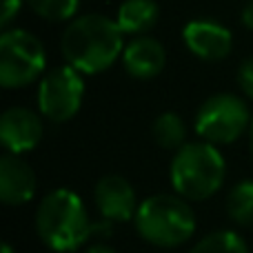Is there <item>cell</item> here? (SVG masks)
Here are the masks:
<instances>
[{"instance_id": "cell-1", "label": "cell", "mask_w": 253, "mask_h": 253, "mask_svg": "<svg viewBox=\"0 0 253 253\" xmlns=\"http://www.w3.org/2000/svg\"><path fill=\"white\" fill-rule=\"evenodd\" d=\"M125 34L118 22L102 13H84L67 25L60 47L67 65L83 76L107 71L125 51Z\"/></svg>"}, {"instance_id": "cell-2", "label": "cell", "mask_w": 253, "mask_h": 253, "mask_svg": "<svg viewBox=\"0 0 253 253\" xmlns=\"http://www.w3.org/2000/svg\"><path fill=\"white\" fill-rule=\"evenodd\" d=\"M36 231L51 251H76L93 236V222L78 193L56 189L40 200L36 209Z\"/></svg>"}, {"instance_id": "cell-3", "label": "cell", "mask_w": 253, "mask_h": 253, "mask_svg": "<svg viewBox=\"0 0 253 253\" xmlns=\"http://www.w3.org/2000/svg\"><path fill=\"white\" fill-rule=\"evenodd\" d=\"M133 224L149 245L175 249L193 236L196 213L178 193H156L140 202Z\"/></svg>"}, {"instance_id": "cell-4", "label": "cell", "mask_w": 253, "mask_h": 253, "mask_svg": "<svg viewBox=\"0 0 253 253\" xmlns=\"http://www.w3.org/2000/svg\"><path fill=\"white\" fill-rule=\"evenodd\" d=\"M171 187L184 200H207L224 182L227 162L215 144L207 142H187L175 151L171 160Z\"/></svg>"}, {"instance_id": "cell-5", "label": "cell", "mask_w": 253, "mask_h": 253, "mask_svg": "<svg viewBox=\"0 0 253 253\" xmlns=\"http://www.w3.org/2000/svg\"><path fill=\"white\" fill-rule=\"evenodd\" d=\"M44 47L27 29H4L0 36V84L22 89L44 74Z\"/></svg>"}, {"instance_id": "cell-6", "label": "cell", "mask_w": 253, "mask_h": 253, "mask_svg": "<svg viewBox=\"0 0 253 253\" xmlns=\"http://www.w3.org/2000/svg\"><path fill=\"white\" fill-rule=\"evenodd\" d=\"M249 107L233 93H215L200 105L196 114V131L211 144H231L251 126Z\"/></svg>"}, {"instance_id": "cell-7", "label": "cell", "mask_w": 253, "mask_h": 253, "mask_svg": "<svg viewBox=\"0 0 253 253\" xmlns=\"http://www.w3.org/2000/svg\"><path fill=\"white\" fill-rule=\"evenodd\" d=\"M84 80L78 69L62 65L47 71L38 84V109L51 123H67L83 107Z\"/></svg>"}, {"instance_id": "cell-8", "label": "cell", "mask_w": 253, "mask_h": 253, "mask_svg": "<svg viewBox=\"0 0 253 253\" xmlns=\"http://www.w3.org/2000/svg\"><path fill=\"white\" fill-rule=\"evenodd\" d=\"M184 47L196 58L207 62H218L231 53L233 36L224 25L213 20H191L182 29Z\"/></svg>"}, {"instance_id": "cell-9", "label": "cell", "mask_w": 253, "mask_h": 253, "mask_svg": "<svg viewBox=\"0 0 253 253\" xmlns=\"http://www.w3.org/2000/svg\"><path fill=\"white\" fill-rule=\"evenodd\" d=\"M93 200H96L102 220H111L114 224L133 220L135 211L140 207L133 187L123 175H105V178L98 180Z\"/></svg>"}, {"instance_id": "cell-10", "label": "cell", "mask_w": 253, "mask_h": 253, "mask_svg": "<svg viewBox=\"0 0 253 253\" xmlns=\"http://www.w3.org/2000/svg\"><path fill=\"white\" fill-rule=\"evenodd\" d=\"M42 138V120L27 107H11L0 118V142L9 153H27Z\"/></svg>"}, {"instance_id": "cell-11", "label": "cell", "mask_w": 253, "mask_h": 253, "mask_svg": "<svg viewBox=\"0 0 253 253\" xmlns=\"http://www.w3.org/2000/svg\"><path fill=\"white\" fill-rule=\"evenodd\" d=\"M38 180L36 173L20 156L4 153L0 158V200L9 207H20L36 196Z\"/></svg>"}, {"instance_id": "cell-12", "label": "cell", "mask_w": 253, "mask_h": 253, "mask_svg": "<svg viewBox=\"0 0 253 253\" xmlns=\"http://www.w3.org/2000/svg\"><path fill=\"white\" fill-rule=\"evenodd\" d=\"M167 53L160 40L153 36H135L123 51V65L126 74L138 80H151L165 69Z\"/></svg>"}, {"instance_id": "cell-13", "label": "cell", "mask_w": 253, "mask_h": 253, "mask_svg": "<svg viewBox=\"0 0 253 253\" xmlns=\"http://www.w3.org/2000/svg\"><path fill=\"white\" fill-rule=\"evenodd\" d=\"M160 18V7L156 0H125L118 7L116 22L123 29V34L142 36L149 29H153Z\"/></svg>"}, {"instance_id": "cell-14", "label": "cell", "mask_w": 253, "mask_h": 253, "mask_svg": "<svg viewBox=\"0 0 253 253\" xmlns=\"http://www.w3.org/2000/svg\"><path fill=\"white\" fill-rule=\"evenodd\" d=\"M151 135L156 140L158 147L162 149H180L187 138V126H184L182 118L173 111H165L153 120Z\"/></svg>"}, {"instance_id": "cell-15", "label": "cell", "mask_w": 253, "mask_h": 253, "mask_svg": "<svg viewBox=\"0 0 253 253\" xmlns=\"http://www.w3.org/2000/svg\"><path fill=\"white\" fill-rule=\"evenodd\" d=\"M227 213L236 224L253 227V180H242L229 191Z\"/></svg>"}, {"instance_id": "cell-16", "label": "cell", "mask_w": 253, "mask_h": 253, "mask_svg": "<svg viewBox=\"0 0 253 253\" xmlns=\"http://www.w3.org/2000/svg\"><path fill=\"white\" fill-rule=\"evenodd\" d=\"M189 253H249V247L236 231L222 229L200 238Z\"/></svg>"}, {"instance_id": "cell-17", "label": "cell", "mask_w": 253, "mask_h": 253, "mask_svg": "<svg viewBox=\"0 0 253 253\" xmlns=\"http://www.w3.org/2000/svg\"><path fill=\"white\" fill-rule=\"evenodd\" d=\"M27 4L42 20L65 22V20H71V16H76L80 0H27Z\"/></svg>"}, {"instance_id": "cell-18", "label": "cell", "mask_w": 253, "mask_h": 253, "mask_svg": "<svg viewBox=\"0 0 253 253\" xmlns=\"http://www.w3.org/2000/svg\"><path fill=\"white\" fill-rule=\"evenodd\" d=\"M238 84H240L242 93L253 100V58L242 60V65L238 67Z\"/></svg>"}, {"instance_id": "cell-19", "label": "cell", "mask_w": 253, "mask_h": 253, "mask_svg": "<svg viewBox=\"0 0 253 253\" xmlns=\"http://www.w3.org/2000/svg\"><path fill=\"white\" fill-rule=\"evenodd\" d=\"M20 4H22V0H2V16H0V25L7 27L9 22L18 16Z\"/></svg>"}, {"instance_id": "cell-20", "label": "cell", "mask_w": 253, "mask_h": 253, "mask_svg": "<svg viewBox=\"0 0 253 253\" xmlns=\"http://www.w3.org/2000/svg\"><path fill=\"white\" fill-rule=\"evenodd\" d=\"M242 25L247 27V29L253 31V0H249V2L242 7Z\"/></svg>"}, {"instance_id": "cell-21", "label": "cell", "mask_w": 253, "mask_h": 253, "mask_svg": "<svg viewBox=\"0 0 253 253\" xmlns=\"http://www.w3.org/2000/svg\"><path fill=\"white\" fill-rule=\"evenodd\" d=\"M84 253H118V251L111 249V247L105 245V242H96V245H91Z\"/></svg>"}, {"instance_id": "cell-22", "label": "cell", "mask_w": 253, "mask_h": 253, "mask_svg": "<svg viewBox=\"0 0 253 253\" xmlns=\"http://www.w3.org/2000/svg\"><path fill=\"white\" fill-rule=\"evenodd\" d=\"M249 147H251V153H253V120H251V126H249Z\"/></svg>"}, {"instance_id": "cell-23", "label": "cell", "mask_w": 253, "mask_h": 253, "mask_svg": "<svg viewBox=\"0 0 253 253\" xmlns=\"http://www.w3.org/2000/svg\"><path fill=\"white\" fill-rule=\"evenodd\" d=\"M2 253H13V249H11V245H4V247H2Z\"/></svg>"}]
</instances>
